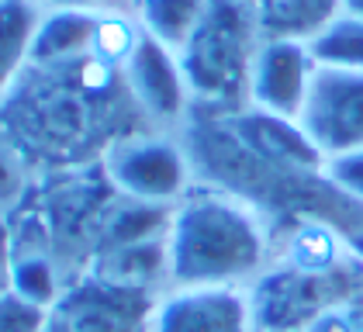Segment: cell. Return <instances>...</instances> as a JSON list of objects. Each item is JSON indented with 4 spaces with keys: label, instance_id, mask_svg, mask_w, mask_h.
Returning a JSON list of instances; mask_svg holds the SVG:
<instances>
[{
    "label": "cell",
    "instance_id": "cell-1",
    "mask_svg": "<svg viewBox=\"0 0 363 332\" xmlns=\"http://www.w3.org/2000/svg\"><path fill=\"white\" fill-rule=\"evenodd\" d=\"M169 287H252L274 263V228L239 194L197 180L167 228Z\"/></svg>",
    "mask_w": 363,
    "mask_h": 332
},
{
    "label": "cell",
    "instance_id": "cell-2",
    "mask_svg": "<svg viewBox=\"0 0 363 332\" xmlns=\"http://www.w3.org/2000/svg\"><path fill=\"white\" fill-rule=\"evenodd\" d=\"M263 35L239 0H208L194 35L180 45V66L194 97V114H235L246 108L250 70Z\"/></svg>",
    "mask_w": 363,
    "mask_h": 332
},
{
    "label": "cell",
    "instance_id": "cell-3",
    "mask_svg": "<svg viewBox=\"0 0 363 332\" xmlns=\"http://www.w3.org/2000/svg\"><path fill=\"white\" fill-rule=\"evenodd\" d=\"M101 170L114 194L156 208H173L197 184L184 135L160 128H139L114 138L101 156Z\"/></svg>",
    "mask_w": 363,
    "mask_h": 332
},
{
    "label": "cell",
    "instance_id": "cell-4",
    "mask_svg": "<svg viewBox=\"0 0 363 332\" xmlns=\"http://www.w3.org/2000/svg\"><path fill=\"white\" fill-rule=\"evenodd\" d=\"M363 287V263L353 260L335 270H301L270 263L250 287L256 332H305L329 304Z\"/></svg>",
    "mask_w": 363,
    "mask_h": 332
},
{
    "label": "cell",
    "instance_id": "cell-5",
    "mask_svg": "<svg viewBox=\"0 0 363 332\" xmlns=\"http://www.w3.org/2000/svg\"><path fill=\"white\" fill-rule=\"evenodd\" d=\"M152 304L156 294L132 291L84 270L52 304L49 332H145Z\"/></svg>",
    "mask_w": 363,
    "mask_h": 332
},
{
    "label": "cell",
    "instance_id": "cell-6",
    "mask_svg": "<svg viewBox=\"0 0 363 332\" xmlns=\"http://www.w3.org/2000/svg\"><path fill=\"white\" fill-rule=\"evenodd\" d=\"M121 77H125V87L132 94V104L139 108L142 121L149 128L180 132L191 121L194 97H191V87L184 77L180 55L169 45L156 42L152 35L142 31L139 45H135L132 59L125 62Z\"/></svg>",
    "mask_w": 363,
    "mask_h": 332
},
{
    "label": "cell",
    "instance_id": "cell-7",
    "mask_svg": "<svg viewBox=\"0 0 363 332\" xmlns=\"http://www.w3.org/2000/svg\"><path fill=\"white\" fill-rule=\"evenodd\" d=\"M301 125L325 160L363 149V73L318 66Z\"/></svg>",
    "mask_w": 363,
    "mask_h": 332
},
{
    "label": "cell",
    "instance_id": "cell-8",
    "mask_svg": "<svg viewBox=\"0 0 363 332\" xmlns=\"http://www.w3.org/2000/svg\"><path fill=\"white\" fill-rule=\"evenodd\" d=\"M315 73H318V59L308 42L263 38L250 70L246 108L280 114V118H301Z\"/></svg>",
    "mask_w": 363,
    "mask_h": 332
},
{
    "label": "cell",
    "instance_id": "cell-9",
    "mask_svg": "<svg viewBox=\"0 0 363 332\" xmlns=\"http://www.w3.org/2000/svg\"><path fill=\"white\" fill-rule=\"evenodd\" d=\"M145 332H256L250 287H167Z\"/></svg>",
    "mask_w": 363,
    "mask_h": 332
},
{
    "label": "cell",
    "instance_id": "cell-10",
    "mask_svg": "<svg viewBox=\"0 0 363 332\" xmlns=\"http://www.w3.org/2000/svg\"><path fill=\"white\" fill-rule=\"evenodd\" d=\"M225 121L252 160H259L284 177H322L329 166L322 149L305 132L301 118H280V114L242 108L235 114H225Z\"/></svg>",
    "mask_w": 363,
    "mask_h": 332
},
{
    "label": "cell",
    "instance_id": "cell-11",
    "mask_svg": "<svg viewBox=\"0 0 363 332\" xmlns=\"http://www.w3.org/2000/svg\"><path fill=\"white\" fill-rule=\"evenodd\" d=\"M86 270L111 284L145 291V294H160L169 287V260H167V236L160 239H145V243H128V246H114L97 253Z\"/></svg>",
    "mask_w": 363,
    "mask_h": 332
},
{
    "label": "cell",
    "instance_id": "cell-12",
    "mask_svg": "<svg viewBox=\"0 0 363 332\" xmlns=\"http://www.w3.org/2000/svg\"><path fill=\"white\" fill-rule=\"evenodd\" d=\"M42 14L35 0H0V104L28 77Z\"/></svg>",
    "mask_w": 363,
    "mask_h": 332
},
{
    "label": "cell",
    "instance_id": "cell-13",
    "mask_svg": "<svg viewBox=\"0 0 363 332\" xmlns=\"http://www.w3.org/2000/svg\"><path fill=\"white\" fill-rule=\"evenodd\" d=\"M259 25L263 38H318L346 11V0H239Z\"/></svg>",
    "mask_w": 363,
    "mask_h": 332
},
{
    "label": "cell",
    "instance_id": "cell-14",
    "mask_svg": "<svg viewBox=\"0 0 363 332\" xmlns=\"http://www.w3.org/2000/svg\"><path fill=\"white\" fill-rule=\"evenodd\" d=\"M94 11H45L31 66H69L80 59H94Z\"/></svg>",
    "mask_w": 363,
    "mask_h": 332
},
{
    "label": "cell",
    "instance_id": "cell-15",
    "mask_svg": "<svg viewBox=\"0 0 363 332\" xmlns=\"http://www.w3.org/2000/svg\"><path fill=\"white\" fill-rule=\"evenodd\" d=\"M208 0H135V18L145 35L180 52V45L194 35V28L204 18Z\"/></svg>",
    "mask_w": 363,
    "mask_h": 332
},
{
    "label": "cell",
    "instance_id": "cell-16",
    "mask_svg": "<svg viewBox=\"0 0 363 332\" xmlns=\"http://www.w3.org/2000/svg\"><path fill=\"white\" fill-rule=\"evenodd\" d=\"M308 45H311V52L318 59V66L363 73V14L342 11L333 25L325 28L318 38H311Z\"/></svg>",
    "mask_w": 363,
    "mask_h": 332
},
{
    "label": "cell",
    "instance_id": "cell-17",
    "mask_svg": "<svg viewBox=\"0 0 363 332\" xmlns=\"http://www.w3.org/2000/svg\"><path fill=\"white\" fill-rule=\"evenodd\" d=\"M31 191V170L21 149L0 132V215H14Z\"/></svg>",
    "mask_w": 363,
    "mask_h": 332
},
{
    "label": "cell",
    "instance_id": "cell-18",
    "mask_svg": "<svg viewBox=\"0 0 363 332\" xmlns=\"http://www.w3.org/2000/svg\"><path fill=\"white\" fill-rule=\"evenodd\" d=\"M52 308L21 298L18 291L0 294V332H49Z\"/></svg>",
    "mask_w": 363,
    "mask_h": 332
},
{
    "label": "cell",
    "instance_id": "cell-19",
    "mask_svg": "<svg viewBox=\"0 0 363 332\" xmlns=\"http://www.w3.org/2000/svg\"><path fill=\"white\" fill-rule=\"evenodd\" d=\"M305 332H363V287L329 304Z\"/></svg>",
    "mask_w": 363,
    "mask_h": 332
},
{
    "label": "cell",
    "instance_id": "cell-20",
    "mask_svg": "<svg viewBox=\"0 0 363 332\" xmlns=\"http://www.w3.org/2000/svg\"><path fill=\"white\" fill-rule=\"evenodd\" d=\"M325 180H329L346 201H353L357 208H363V149L329 160Z\"/></svg>",
    "mask_w": 363,
    "mask_h": 332
},
{
    "label": "cell",
    "instance_id": "cell-21",
    "mask_svg": "<svg viewBox=\"0 0 363 332\" xmlns=\"http://www.w3.org/2000/svg\"><path fill=\"white\" fill-rule=\"evenodd\" d=\"M42 11H132L135 0H35Z\"/></svg>",
    "mask_w": 363,
    "mask_h": 332
},
{
    "label": "cell",
    "instance_id": "cell-22",
    "mask_svg": "<svg viewBox=\"0 0 363 332\" xmlns=\"http://www.w3.org/2000/svg\"><path fill=\"white\" fill-rule=\"evenodd\" d=\"M11 260H14V243H11V225L0 215V294L11 291Z\"/></svg>",
    "mask_w": 363,
    "mask_h": 332
},
{
    "label": "cell",
    "instance_id": "cell-23",
    "mask_svg": "<svg viewBox=\"0 0 363 332\" xmlns=\"http://www.w3.org/2000/svg\"><path fill=\"white\" fill-rule=\"evenodd\" d=\"M346 11H353V14H363V0H346Z\"/></svg>",
    "mask_w": 363,
    "mask_h": 332
}]
</instances>
